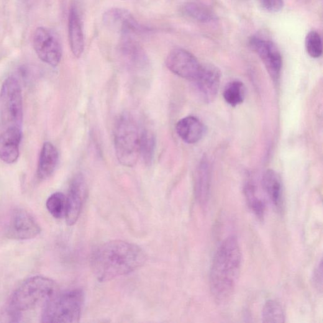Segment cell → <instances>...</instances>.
<instances>
[{
    "mask_svg": "<svg viewBox=\"0 0 323 323\" xmlns=\"http://www.w3.org/2000/svg\"><path fill=\"white\" fill-rule=\"evenodd\" d=\"M146 260L147 256L139 246L114 240L102 244L94 251L91 266L94 276L102 282L133 272Z\"/></svg>",
    "mask_w": 323,
    "mask_h": 323,
    "instance_id": "obj_1",
    "label": "cell"
},
{
    "mask_svg": "<svg viewBox=\"0 0 323 323\" xmlns=\"http://www.w3.org/2000/svg\"><path fill=\"white\" fill-rule=\"evenodd\" d=\"M241 265V250L237 238H226L217 249L210 271V291L217 302L226 301L231 297Z\"/></svg>",
    "mask_w": 323,
    "mask_h": 323,
    "instance_id": "obj_2",
    "label": "cell"
},
{
    "mask_svg": "<svg viewBox=\"0 0 323 323\" xmlns=\"http://www.w3.org/2000/svg\"><path fill=\"white\" fill-rule=\"evenodd\" d=\"M59 292L58 285L50 278L34 276L20 285L10 297L4 313L8 322H23L25 312L44 307Z\"/></svg>",
    "mask_w": 323,
    "mask_h": 323,
    "instance_id": "obj_3",
    "label": "cell"
},
{
    "mask_svg": "<svg viewBox=\"0 0 323 323\" xmlns=\"http://www.w3.org/2000/svg\"><path fill=\"white\" fill-rule=\"evenodd\" d=\"M84 294L80 289L59 292L43 307L41 322H78L80 318Z\"/></svg>",
    "mask_w": 323,
    "mask_h": 323,
    "instance_id": "obj_4",
    "label": "cell"
},
{
    "mask_svg": "<svg viewBox=\"0 0 323 323\" xmlns=\"http://www.w3.org/2000/svg\"><path fill=\"white\" fill-rule=\"evenodd\" d=\"M140 134L135 120L129 114L119 117L115 127L114 142L116 157L123 166L133 167L140 156Z\"/></svg>",
    "mask_w": 323,
    "mask_h": 323,
    "instance_id": "obj_5",
    "label": "cell"
},
{
    "mask_svg": "<svg viewBox=\"0 0 323 323\" xmlns=\"http://www.w3.org/2000/svg\"><path fill=\"white\" fill-rule=\"evenodd\" d=\"M0 116L6 128L22 129L24 111L21 87L17 79L10 76L5 80L0 91Z\"/></svg>",
    "mask_w": 323,
    "mask_h": 323,
    "instance_id": "obj_6",
    "label": "cell"
},
{
    "mask_svg": "<svg viewBox=\"0 0 323 323\" xmlns=\"http://www.w3.org/2000/svg\"><path fill=\"white\" fill-rule=\"evenodd\" d=\"M41 228L29 212L21 208L12 210L5 227V234L10 239L26 240L40 234Z\"/></svg>",
    "mask_w": 323,
    "mask_h": 323,
    "instance_id": "obj_7",
    "label": "cell"
},
{
    "mask_svg": "<svg viewBox=\"0 0 323 323\" xmlns=\"http://www.w3.org/2000/svg\"><path fill=\"white\" fill-rule=\"evenodd\" d=\"M35 53L43 62L51 66H58L62 58V47L55 33L48 28L39 27L32 38Z\"/></svg>",
    "mask_w": 323,
    "mask_h": 323,
    "instance_id": "obj_8",
    "label": "cell"
},
{
    "mask_svg": "<svg viewBox=\"0 0 323 323\" xmlns=\"http://www.w3.org/2000/svg\"><path fill=\"white\" fill-rule=\"evenodd\" d=\"M166 65L171 72L191 81L195 79L202 66L195 56L183 49L171 51L167 56Z\"/></svg>",
    "mask_w": 323,
    "mask_h": 323,
    "instance_id": "obj_9",
    "label": "cell"
},
{
    "mask_svg": "<svg viewBox=\"0 0 323 323\" xmlns=\"http://www.w3.org/2000/svg\"><path fill=\"white\" fill-rule=\"evenodd\" d=\"M250 45L263 61L271 77L278 80L282 68V58L277 46L272 41L256 36L251 38Z\"/></svg>",
    "mask_w": 323,
    "mask_h": 323,
    "instance_id": "obj_10",
    "label": "cell"
},
{
    "mask_svg": "<svg viewBox=\"0 0 323 323\" xmlns=\"http://www.w3.org/2000/svg\"><path fill=\"white\" fill-rule=\"evenodd\" d=\"M103 22L109 29L120 33L123 37H132L133 35L145 30L132 14L124 9L109 10L103 15Z\"/></svg>",
    "mask_w": 323,
    "mask_h": 323,
    "instance_id": "obj_11",
    "label": "cell"
},
{
    "mask_svg": "<svg viewBox=\"0 0 323 323\" xmlns=\"http://www.w3.org/2000/svg\"><path fill=\"white\" fill-rule=\"evenodd\" d=\"M87 191V183L84 176L81 174H76L71 181L66 196L65 218L66 224L70 226L75 224L80 216Z\"/></svg>",
    "mask_w": 323,
    "mask_h": 323,
    "instance_id": "obj_12",
    "label": "cell"
},
{
    "mask_svg": "<svg viewBox=\"0 0 323 323\" xmlns=\"http://www.w3.org/2000/svg\"><path fill=\"white\" fill-rule=\"evenodd\" d=\"M221 73L219 68L210 64L202 65L198 75L193 81L203 100L210 102L219 92Z\"/></svg>",
    "mask_w": 323,
    "mask_h": 323,
    "instance_id": "obj_13",
    "label": "cell"
},
{
    "mask_svg": "<svg viewBox=\"0 0 323 323\" xmlns=\"http://www.w3.org/2000/svg\"><path fill=\"white\" fill-rule=\"evenodd\" d=\"M22 140V129L6 128L0 134V159L7 164L16 163L20 155Z\"/></svg>",
    "mask_w": 323,
    "mask_h": 323,
    "instance_id": "obj_14",
    "label": "cell"
},
{
    "mask_svg": "<svg viewBox=\"0 0 323 323\" xmlns=\"http://www.w3.org/2000/svg\"><path fill=\"white\" fill-rule=\"evenodd\" d=\"M120 46V52L128 67L134 71H142L148 67L147 55L132 37H123Z\"/></svg>",
    "mask_w": 323,
    "mask_h": 323,
    "instance_id": "obj_15",
    "label": "cell"
},
{
    "mask_svg": "<svg viewBox=\"0 0 323 323\" xmlns=\"http://www.w3.org/2000/svg\"><path fill=\"white\" fill-rule=\"evenodd\" d=\"M68 29L71 52L76 58H80L84 50V32L80 15L74 5L69 11Z\"/></svg>",
    "mask_w": 323,
    "mask_h": 323,
    "instance_id": "obj_16",
    "label": "cell"
},
{
    "mask_svg": "<svg viewBox=\"0 0 323 323\" xmlns=\"http://www.w3.org/2000/svg\"><path fill=\"white\" fill-rule=\"evenodd\" d=\"M176 130L179 137L188 144H194L202 139L206 131L203 123L197 117L187 116L177 123Z\"/></svg>",
    "mask_w": 323,
    "mask_h": 323,
    "instance_id": "obj_17",
    "label": "cell"
},
{
    "mask_svg": "<svg viewBox=\"0 0 323 323\" xmlns=\"http://www.w3.org/2000/svg\"><path fill=\"white\" fill-rule=\"evenodd\" d=\"M59 160V153L52 143L46 142L41 149L37 174L40 180H47L55 171Z\"/></svg>",
    "mask_w": 323,
    "mask_h": 323,
    "instance_id": "obj_18",
    "label": "cell"
},
{
    "mask_svg": "<svg viewBox=\"0 0 323 323\" xmlns=\"http://www.w3.org/2000/svg\"><path fill=\"white\" fill-rule=\"evenodd\" d=\"M262 186L273 206L280 211L282 209L284 197L282 181L280 176L273 170H268L264 174Z\"/></svg>",
    "mask_w": 323,
    "mask_h": 323,
    "instance_id": "obj_19",
    "label": "cell"
},
{
    "mask_svg": "<svg viewBox=\"0 0 323 323\" xmlns=\"http://www.w3.org/2000/svg\"><path fill=\"white\" fill-rule=\"evenodd\" d=\"M181 11L189 19L199 22H210L216 19V16L211 10L196 3H186L182 6Z\"/></svg>",
    "mask_w": 323,
    "mask_h": 323,
    "instance_id": "obj_20",
    "label": "cell"
},
{
    "mask_svg": "<svg viewBox=\"0 0 323 323\" xmlns=\"http://www.w3.org/2000/svg\"><path fill=\"white\" fill-rule=\"evenodd\" d=\"M210 181L209 171L203 164L197 174L195 182V196L197 201L201 206H205L209 201Z\"/></svg>",
    "mask_w": 323,
    "mask_h": 323,
    "instance_id": "obj_21",
    "label": "cell"
},
{
    "mask_svg": "<svg viewBox=\"0 0 323 323\" xmlns=\"http://www.w3.org/2000/svg\"><path fill=\"white\" fill-rule=\"evenodd\" d=\"M156 148L155 135L150 130H143L140 134V155L146 165L150 166L154 158Z\"/></svg>",
    "mask_w": 323,
    "mask_h": 323,
    "instance_id": "obj_22",
    "label": "cell"
},
{
    "mask_svg": "<svg viewBox=\"0 0 323 323\" xmlns=\"http://www.w3.org/2000/svg\"><path fill=\"white\" fill-rule=\"evenodd\" d=\"M261 318L263 322L282 323L286 321V313L280 302L269 300L264 305Z\"/></svg>",
    "mask_w": 323,
    "mask_h": 323,
    "instance_id": "obj_23",
    "label": "cell"
},
{
    "mask_svg": "<svg viewBox=\"0 0 323 323\" xmlns=\"http://www.w3.org/2000/svg\"><path fill=\"white\" fill-rule=\"evenodd\" d=\"M246 89L243 82L233 81L225 87L224 98L228 104L235 107L242 104L245 98Z\"/></svg>",
    "mask_w": 323,
    "mask_h": 323,
    "instance_id": "obj_24",
    "label": "cell"
},
{
    "mask_svg": "<svg viewBox=\"0 0 323 323\" xmlns=\"http://www.w3.org/2000/svg\"><path fill=\"white\" fill-rule=\"evenodd\" d=\"M46 208L50 214L57 219L65 217L66 210V196L60 192L51 194L46 203Z\"/></svg>",
    "mask_w": 323,
    "mask_h": 323,
    "instance_id": "obj_25",
    "label": "cell"
},
{
    "mask_svg": "<svg viewBox=\"0 0 323 323\" xmlns=\"http://www.w3.org/2000/svg\"><path fill=\"white\" fill-rule=\"evenodd\" d=\"M245 196L249 207L258 219H263L265 216L266 205L262 199L256 195L255 187L252 185L246 186Z\"/></svg>",
    "mask_w": 323,
    "mask_h": 323,
    "instance_id": "obj_26",
    "label": "cell"
},
{
    "mask_svg": "<svg viewBox=\"0 0 323 323\" xmlns=\"http://www.w3.org/2000/svg\"><path fill=\"white\" fill-rule=\"evenodd\" d=\"M305 45L308 55L313 58H318L322 55V45L321 37L316 31L309 32L307 34Z\"/></svg>",
    "mask_w": 323,
    "mask_h": 323,
    "instance_id": "obj_27",
    "label": "cell"
},
{
    "mask_svg": "<svg viewBox=\"0 0 323 323\" xmlns=\"http://www.w3.org/2000/svg\"><path fill=\"white\" fill-rule=\"evenodd\" d=\"M312 283L317 291L321 293L322 291V262L319 261V264L315 268L312 274Z\"/></svg>",
    "mask_w": 323,
    "mask_h": 323,
    "instance_id": "obj_28",
    "label": "cell"
},
{
    "mask_svg": "<svg viewBox=\"0 0 323 323\" xmlns=\"http://www.w3.org/2000/svg\"><path fill=\"white\" fill-rule=\"evenodd\" d=\"M261 6L269 12H280L284 7L283 0H260Z\"/></svg>",
    "mask_w": 323,
    "mask_h": 323,
    "instance_id": "obj_29",
    "label": "cell"
}]
</instances>
